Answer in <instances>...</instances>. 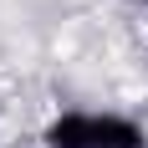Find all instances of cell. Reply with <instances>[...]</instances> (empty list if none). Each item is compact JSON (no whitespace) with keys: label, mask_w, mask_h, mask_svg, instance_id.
I'll use <instances>...</instances> for the list:
<instances>
[{"label":"cell","mask_w":148,"mask_h":148,"mask_svg":"<svg viewBox=\"0 0 148 148\" xmlns=\"http://www.w3.org/2000/svg\"><path fill=\"white\" fill-rule=\"evenodd\" d=\"M46 148H148V133L118 112H61L41 133Z\"/></svg>","instance_id":"cell-1"}]
</instances>
